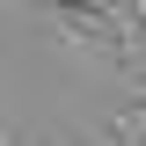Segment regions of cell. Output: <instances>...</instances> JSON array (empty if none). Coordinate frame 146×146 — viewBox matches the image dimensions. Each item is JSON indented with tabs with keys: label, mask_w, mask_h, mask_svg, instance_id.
Listing matches in <instances>:
<instances>
[{
	"label": "cell",
	"mask_w": 146,
	"mask_h": 146,
	"mask_svg": "<svg viewBox=\"0 0 146 146\" xmlns=\"http://www.w3.org/2000/svg\"><path fill=\"white\" fill-rule=\"evenodd\" d=\"M117 139H146V102H124V110H117Z\"/></svg>",
	"instance_id": "obj_1"
},
{
	"label": "cell",
	"mask_w": 146,
	"mask_h": 146,
	"mask_svg": "<svg viewBox=\"0 0 146 146\" xmlns=\"http://www.w3.org/2000/svg\"><path fill=\"white\" fill-rule=\"evenodd\" d=\"M131 15H139V22H146V0H131Z\"/></svg>",
	"instance_id": "obj_2"
}]
</instances>
